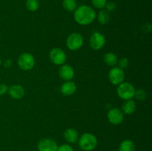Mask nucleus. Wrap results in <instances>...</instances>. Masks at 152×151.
<instances>
[{
    "label": "nucleus",
    "instance_id": "obj_27",
    "mask_svg": "<svg viewBox=\"0 0 152 151\" xmlns=\"http://www.w3.org/2000/svg\"><path fill=\"white\" fill-rule=\"evenodd\" d=\"M11 65H12V61L11 60H7V62H5V67H10V66H11Z\"/></svg>",
    "mask_w": 152,
    "mask_h": 151
},
{
    "label": "nucleus",
    "instance_id": "obj_23",
    "mask_svg": "<svg viewBox=\"0 0 152 151\" xmlns=\"http://www.w3.org/2000/svg\"><path fill=\"white\" fill-rule=\"evenodd\" d=\"M129 66V60L127 58H122L120 61H119V68L120 69L123 70Z\"/></svg>",
    "mask_w": 152,
    "mask_h": 151
},
{
    "label": "nucleus",
    "instance_id": "obj_7",
    "mask_svg": "<svg viewBox=\"0 0 152 151\" xmlns=\"http://www.w3.org/2000/svg\"><path fill=\"white\" fill-rule=\"evenodd\" d=\"M108 78L111 84L114 85H119L124 81V71L120 68H113L108 73Z\"/></svg>",
    "mask_w": 152,
    "mask_h": 151
},
{
    "label": "nucleus",
    "instance_id": "obj_20",
    "mask_svg": "<svg viewBox=\"0 0 152 151\" xmlns=\"http://www.w3.org/2000/svg\"><path fill=\"white\" fill-rule=\"evenodd\" d=\"M25 6H26V8L29 11H37L39 7V0H27L26 3H25Z\"/></svg>",
    "mask_w": 152,
    "mask_h": 151
},
{
    "label": "nucleus",
    "instance_id": "obj_22",
    "mask_svg": "<svg viewBox=\"0 0 152 151\" xmlns=\"http://www.w3.org/2000/svg\"><path fill=\"white\" fill-rule=\"evenodd\" d=\"M106 2V0H91V3L93 6L97 9L104 8Z\"/></svg>",
    "mask_w": 152,
    "mask_h": 151
},
{
    "label": "nucleus",
    "instance_id": "obj_9",
    "mask_svg": "<svg viewBox=\"0 0 152 151\" xmlns=\"http://www.w3.org/2000/svg\"><path fill=\"white\" fill-rule=\"evenodd\" d=\"M107 117L110 123L114 125H117L123 122L124 119V114L118 108H112L108 111Z\"/></svg>",
    "mask_w": 152,
    "mask_h": 151
},
{
    "label": "nucleus",
    "instance_id": "obj_14",
    "mask_svg": "<svg viewBox=\"0 0 152 151\" xmlns=\"http://www.w3.org/2000/svg\"><path fill=\"white\" fill-rule=\"evenodd\" d=\"M64 137L66 142L68 143L74 144L78 141L79 135L77 130L74 128H68L67 129L64 133Z\"/></svg>",
    "mask_w": 152,
    "mask_h": 151
},
{
    "label": "nucleus",
    "instance_id": "obj_17",
    "mask_svg": "<svg viewBox=\"0 0 152 151\" xmlns=\"http://www.w3.org/2000/svg\"><path fill=\"white\" fill-rule=\"evenodd\" d=\"M117 61L118 59H117V55L111 53V52L105 53L104 56V62L108 66H114L115 65H117Z\"/></svg>",
    "mask_w": 152,
    "mask_h": 151
},
{
    "label": "nucleus",
    "instance_id": "obj_21",
    "mask_svg": "<svg viewBox=\"0 0 152 151\" xmlns=\"http://www.w3.org/2000/svg\"><path fill=\"white\" fill-rule=\"evenodd\" d=\"M134 97L136 98L138 101H144L147 97L146 92L142 89H139L137 90H135L134 96Z\"/></svg>",
    "mask_w": 152,
    "mask_h": 151
},
{
    "label": "nucleus",
    "instance_id": "obj_6",
    "mask_svg": "<svg viewBox=\"0 0 152 151\" xmlns=\"http://www.w3.org/2000/svg\"><path fill=\"white\" fill-rule=\"evenodd\" d=\"M50 61L56 65H62L66 61V54L60 48H53L49 53Z\"/></svg>",
    "mask_w": 152,
    "mask_h": 151
},
{
    "label": "nucleus",
    "instance_id": "obj_10",
    "mask_svg": "<svg viewBox=\"0 0 152 151\" xmlns=\"http://www.w3.org/2000/svg\"><path fill=\"white\" fill-rule=\"evenodd\" d=\"M58 145L51 139H43L39 142L37 149L39 151H56Z\"/></svg>",
    "mask_w": 152,
    "mask_h": 151
},
{
    "label": "nucleus",
    "instance_id": "obj_11",
    "mask_svg": "<svg viewBox=\"0 0 152 151\" xmlns=\"http://www.w3.org/2000/svg\"><path fill=\"white\" fill-rule=\"evenodd\" d=\"M59 76L65 81H71L74 76V68L68 65H62L59 71Z\"/></svg>",
    "mask_w": 152,
    "mask_h": 151
},
{
    "label": "nucleus",
    "instance_id": "obj_15",
    "mask_svg": "<svg viewBox=\"0 0 152 151\" xmlns=\"http://www.w3.org/2000/svg\"><path fill=\"white\" fill-rule=\"evenodd\" d=\"M136 110V104L132 99L126 100L122 106V112L126 115H131Z\"/></svg>",
    "mask_w": 152,
    "mask_h": 151
},
{
    "label": "nucleus",
    "instance_id": "obj_3",
    "mask_svg": "<svg viewBox=\"0 0 152 151\" xmlns=\"http://www.w3.org/2000/svg\"><path fill=\"white\" fill-rule=\"evenodd\" d=\"M117 92L119 97L121 98L122 99L129 100V99H132L134 96L135 89L131 83L123 82L119 84Z\"/></svg>",
    "mask_w": 152,
    "mask_h": 151
},
{
    "label": "nucleus",
    "instance_id": "obj_8",
    "mask_svg": "<svg viewBox=\"0 0 152 151\" xmlns=\"http://www.w3.org/2000/svg\"><path fill=\"white\" fill-rule=\"evenodd\" d=\"M90 46L95 50H100L105 44V38L99 32L94 33L90 38Z\"/></svg>",
    "mask_w": 152,
    "mask_h": 151
},
{
    "label": "nucleus",
    "instance_id": "obj_24",
    "mask_svg": "<svg viewBox=\"0 0 152 151\" xmlns=\"http://www.w3.org/2000/svg\"><path fill=\"white\" fill-rule=\"evenodd\" d=\"M56 151H74V149L71 145L65 144L58 147Z\"/></svg>",
    "mask_w": 152,
    "mask_h": 151
},
{
    "label": "nucleus",
    "instance_id": "obj_4",
    "mask_svg": "<svg viewBox=\"0 0 152 151\" xmlns=\"http://www.w3.org/2000/svg\"><path fill=\"white\" fill-rule=\"evenodd\" d=\"M18 65L20 69L27 71L32 69L35 65V59L34 56L29 53H24L20 55L18 59Z\"/></svg>",
    "mask_w": 152,
    "mask_h": 151
},
{
    "label": "nucleus",
    "instance_id": "obj_26",
    "mask_svg": "<svg viewBox=\"0 0 152 151\" xmlns=\"http://www.w3.org/2000/svg\"><path fill=\"white\" fill-rule=\"evenodd\" d=\"M8 91V87L6 84H0V96H3Z\"/></svg>",
    "mask_w": 152,
    "mask_h": 151
},
{
    "label": "nucleus",
    "instance_id": "obj_1",
    "mask_svg": "<svg viewBox=\"0 0 152 151\" xmlns=\"http://www.w3.org/2000/svg\"><path fill=\"white\" fill-rule=\"evenodd\" d=\"M96 18V12L91 7L81 5L74 11V19L80 25L91 24Z\"/></svg>",
    "mask_w": 152,
    "mask_h": 151
},
{
    "label": "nucleus",
    "instance_id": "obj_16",
    "mask_svg": "<svg viewBox=\"0 0 152 151\" xmlns=\"http://www.w3.org/2000/svg\"><path fill=\"white\" fill-rule=\"evenodd\" d=\"M136 150V147L134 143L132 141L126 139L120 143L119 147V151H135Z\"/></svg>",
    "mask_w": 152,
    "mask_h": 151
},
{
    "label": "nucleus",
    "instance_id": "obj_25",
    "mask_svg": "<svg viewBox=\"0 0 152 151\" xmlns=\"http://www.w3.org/2000/svg\"><path fill=\"white\" fill-rule=\"evenodd\" d=\"M116 7H117V5H116V4L114 1H108V2H106L105 6V9H106V10L108 12L114 11L116 9Z\"/></svg>",
    "mask_w": 152,
    "mask_h": 151
},
{
    "label": "nucleus",
    "instance_id": "obj_2",
    "mask_svg": "<svg viewBox=\"0 0 152 151\" xmlns=\"http://www.w3.org/2000/svg\"><path fill=\"white\" fill-rule=\"evenodd\" d=\"M80 147L85 151H92L97 146V139L96 136L90 133H86L78 139Z\"/></svg>",
    "mask_w": 152,
    "mask_h": 151
},
{
    "label": "nucleus",
    "instance_id": "obj_5",
    "mask_svg": "<svg viewBox=\"0 0 152 151\" xmlns=\"http://www.w3.org/2000/svg\"><path fill=\"white\" fill-rule=\"evenodd\" d=\"M83 37L79 33H73L70 34L66 40V45L71 50H77L83 44Z\"/></svg>",
    "mask_w": 152,
    "mask_h": 151
},
{
    "label": "nucleus",
    "instance_id": "obj_18",
    "mask_svg": "<svg viewBox=\"0 0 152 151\" xmlns=\"http://www.w3.org/2000/svg\"><path fill=\"white\" fill-rule=\"evenodd\" d=\"M97 20L102 25H105L110 20V14L106 10H102L97 15Z\"/></svg>",
    "mask_w": 152,
    "mask_h": 151
},
{
    "label": "nucleus",
    "instance_id": "obj_12",
    "mask_svg": "<svg viewBox=\"0 0 152 151\" xmlns=\"http://www.w3.org/2000/svg\"><path fill=\"white\" fill-rule=\"evenodd\" d=\"M8 94L11 98L14 99H19L25 95V89L22 85L16 84L10 86L8 88Z\"/></svg>",
    "mask_w": 152,
    "mask_h": 151
},
{
    "label": "nucleus",
    "instance_id": "obj_19",
    "mask_svg": "<svg viewBox=\"0 0 152 151\" xmlns=\"http://www.w3.org/2000/svg\"><path fill=\"white\" fill-rule=\"evenodd\" d=\"M62 6L68 11L73 12L77 8V3L76 0H63Z\"/></svg>",
    "mask_w": 152,
    "mask_h": 151
},
{
    "label": "nucleus",
    "instance_id": "obj_13",
    "mask_svg": "<svg viewBox=\"0 0 152 151\" xmlns=\"http://www.w3.org/2000/svg\"><path fill=\"white\" fill-rule=\"evenodd\" d=\"M77 90V86L75 83L71 81H65L61 86V93L64 96H71Z\"/></svg>",
    "mask_w": 152,
    "mask_h": 151
}]
</instances>
